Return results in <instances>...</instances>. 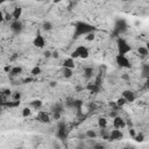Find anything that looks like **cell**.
Returning <instances> with one entry per match:
<instances>
[{
    "instance_id": "obj_33",
    "label": "cell",
    "mask_w": 149,
    "mask_h": 149,
    "mask_svg": "<svg viewBox=\"0 0 149 149\" xmlns=\"http://www.w3.org/2000/svg\"><path fill=\"white\" fill-rule=\"evenodd\" d=\"M13 98H14V100H20V98H21V93H20V92H15V94L13 96Z\"/></svg>"
},
{
    "instance_id": "obj_32",
    "label": "cell",
    "mask_w": 149,
    "mask_h": 149,
    "mask_svg": "<svg viewBox=\"0 0 149 149\" xmlns=\"http://www.w3.org/2000/svg\"><path fill=\"white\" fill-rule=\"evenodd\" d=\"M11 90H3V98H5V97H8V96H11Z\"/></svg>"
},
{
    "instance_id": "obj_17",
    "label": "cell",
    "mask_w": 149,
    "mask_h": 149,
    "mask_svg": "<svg viewBox=\"0 0 149 149\" xmlns=\"http://www.w3.org/2000/svg\"><path fill=\"white\" fill-rule=\"evenodd\" d=\"M84 76L86 79H90L93 76V68L92 67H86L84 68Z\"/></svg>"
},
{
    "instance_id": "obj_24",
    "label": "cell",
    "mask_w": 149,
    "mask_h": 149,
    "mask_svg": "<svg viewBox=\"0 0 149 149\" xmlns=\"http://www.w3.org/2000/svg\"><path fill=\"white\" fill-rule=\"evenodd\" d=\"M138 53H139V54H140V56H142V57H147V56L149 55V51H148L147 47H139Z\"/></svg>"
},
{
    "instance_id": "obj_22",
    "label": "cell",
    "mask_w": 149,
    "mask_h": 149,
    "mask_svg": "<svg viewBox=\"0 0 149 149\" xmlns=\"http://www.w3.org/2000/svg\"><path fill=\"white\" fill-rule=\"evenodd\" d=\"M31 106H32L33 108H35V110H39V108H41V107H42V100H40V99L33 100V101L31 102Z\"/></svg>"
},
{
    "instance_id": "obj_12",
    "label": "cell",
    "mask_w": 149,
    "mask_h": 149,
    "mask_svg": "<svg viewBox=\"0 0 149 149\" xmlns=\"http://www.w3.org/2000/svg\"><path fill=\"white\" fill-rule=\"evenodd\" d=\"M36 119L42 124H49L50 122V116L47 112H39Z\"/></svg>"
},
{
    "instance_id": "obj_34",
    "label": "cell",
    "mask_w": 149,
    "mask_h": 149,
    "mask_svg": "<svg viewBox=\"0 0 149 149\" xmlns=\"http://www.w3.org/2000/svg\"><path fill=\"white\" fill-rule=\"evenodd\" d=\"M129 135H130V136H132V138L134 139V136L136 135V133H135V129H133V128H130V129H129Z\"/></svg>"
},
{
    "instance_id": "obj_4",
    "label": "cell",
    "mask_w": 149,
    "mask_h": 149,
    "mask_svg": "<svg viewBox=\"0 0 149 149\" xmlns=\"http://www.w3.org/2000/svg\"><path fill=\"white\" fill-rule=\"evenodd\" d=\"M70 57H72V58H87L88 57V49L84 46H78L71 53Z\"/></svg>"
},
{
    "instance_id": "obj_46",
    "label": "cell",
    "mask_w": 149,
    "mask_h": 149,
    "mask_svg": "<svg viewBox=\"0 0 149 149\" xmlns=\"http://www.w3.org/2000/svg\"><path fill=\"white\" fill-rule=\"evenodd\" d=\"M1 1V4H4V3H6V1H8V0H0Z\"/></svg>"
},
{
    "instance_id": "obj_37",
    "label": "cell",
    "mask_w": 149,
    "mask_h": 149,
    "mask_svg": "<svg viewBox=\"0 0 149 149\" xmlns=\"http://www.w3.org/2000/svg\"><path fill=\"white\" fill-rule=\"evenodd\" d=\"M110 116H111V118H113V119H114L115 116H118V114H116V111H115V110H113V111L110 113Z\"/></svg>"
},
{
    "instance_id": "obj_15",
    "label": "cell",
    "mask_w": 149,
    "mask_h": 149,
    "mask_svg": "<svg viewBox=\"0 0 149 149\" xmlns=\"http://www.w3.org/2000/svg\"><path fill=\"white\" fill-rule=\"evenodd\" d=\"M12 15H13L14 20H19L21 18V15H22V8L21 7H15V8L13 9Z\"/></svg>"
},
{
    "instance_id": "obj_27",
    "label": "cell",
    "mask_w": 149,
    "mask_h": 149,
    "mask_svg": "<svg viewBox=\"0 0 149 149\" xmlns=\"http://www.w3.org/2000/svg\"><path fill=\"white\" fill-rule=\"evenodd\" d=\"M134 140H135L136 142H143L144 141V135L142 133H139V134H136V135L134 136Z\"/></svg>"
},
{
    "instance_id": "obj_39",
    "label": "cell",
    "mask_w": 149,
    "mask_h": 149,
    "mask_svg": "<svg viewBox=\"0 0 149 149\" xmlns=\"http://www.w3.org/2000/svg\"><path fill=\"white\" fill-rule=\"evenodd\" d=\"M51 57H54V58H57V57H59V56H58V51H53V54H51Z\"/></svg>"
},
{
    "instance_id": "obj_44",
    "label": "cell",
    "mask_w": 149,
    "mask_h": 149,
    "mask_svg": "<svg viewBox=\"0 0 149 149\" xmlns=\"http://www.w3.org/2000/svg\"><path fill=\"white\" fill-rule=\"evenodd\" d=\"M102 147H104L102 144H96V146H94V148H102Z\"/></svg>"
},
{
    "instance_id": "obj_45",
    "label": "cell",
    "mask_w": 149,
    "mask_h": 149,
    "mask_svg": "<svg viewBox=\"0 0 149 149\" xmlns=\"http://www.w3.org/2000/svg\"><path fill=\"white\" fill-rule=\"evenodd\" d=\"M146 47H147V49H148V51H149V42H147V44H146Z\"/></svg>"
},
{
    "instance_id": "obj_10",
    "label": "cell",
    "mask_w": 149,
    "mask_h": 149,
    "mask_svg": "<svg viewBox=\"0 0 149 149\" xmlns=\"http://www.w3.org/2000/svg\"><path fill=\"white\" fill-rule=\"evenodd\" d=\"M124 138V134L120 129H118V128H114L113 130L110 132V140L112 141H118V140H121Z\"/></svg>"
},
{
    "instance_id": "obj_20",
    "label": "cell",
    "mask_w": 149,
    "mask_h": 149,
    "mask_svg": "<svg viewBox=\"0 0 149 149\" xmlns=\"http://www.w3.org/2000/svg\"><path fill=\"white\" fill-rule=\"evenodd\" d=\"M22 72V68L21 67H13L12 70H11V76H18V74H20Z\"/></svg>"
},
{
    "instance_id": "obj_43",
    "label": "cell",
    "mask_w": 149,
    "mask_h": 149,
    "mask_svg": "<svg viewBox=\"0 0 149 149\" xmlns=\"http://www.w3.org/2000/svg\"><path fill=\"white\" fill-rule=\"evenodd\" d=\"M50 86H51V87H55V86H56V83H55V82H51V83H50Z\"/></svg>"
},
{
    "instance_id": "obj_2",
    "label": "cell",
    "mask_w": 149,
    "mask_h": 149,
    "mask_svg": "<svg viewBox=\"0 0 149 149\" xmlns=\"http://www.w3.org/2000/svg\"><path fill=\"white\" fill-rule=\"evenodd\" d=\"M127 28H128V25L126 22L125 19H119L116 20L115 25H114V28H113V35L119 37L121 34H124L126 31H127Z\"/></svg>"
},
{
    "instance_id": "obj_47",
    "label": "cell",
    "mask_w": 149,
    "mask_h": 149,
    "mask_svg": "<svg viewBox=\"0 0 149 149\" xmlns=\"http://www.w3.org/2000/svg\"><path fill=\"white\" fill-rule=\"evenodd\" d=\"M54 1H55V3H58V1H61V0H54Z\"/></svg>"
},
{
    "instance_id": "obj_11",
    "label": "cell",
    "mask_w": 149,
    "mask_h": 149,
    "mask_svg": "<svg viewBox=\"0 0 149 149\" xmlns=\"http://www.w3.org/2000/svg\"><path fill=\"white\" fill-rule=\"evenodd\" d=\"M86 90L90 91L91 93H99V92L101 91V85L97 84L96 82H93V83H88V84L86 85Z\"/></svg>"
},
{
    "instance_id": "obj_21",
    "label": "cell",
    "mask_w": 149,
    "mask_h": 149,
    "mask_svg": "<svg viewBox=\"0 0 149 149\" xmlns=\"http://www.w3.org/2000/svg\"><path fill=\"white\" fill-rule=\"evenodd\" d=\"M98 126H99L100 129L106 128V126H107V119L106 118H99L98 119Z\"/></svg>"
},
{
    "instance_id": "obj_16",
    "label": "cell",
    "mask_w": 149,
    "mask_h": 149,
    "mask_svg": "<svg viewBox=\"0 0 149 149\" xmlns=\"http://www.w3.org/2000/svg\"><path fill=\"white\" fill-rule=\"evenodd\" d=\"M63 110H64V106H63V104H61V102H56L55 105L51 107V112L53 113H62L63 112Z\"/></svg>"
},
{
    "instance_id": "obj_6",
    "label": "cell",
    "mask_w": 149,
    "mask_h": 149,
    "mask_svg": "<svg viewBox=\"0 0 149 149\" xmlns=\"http://www.w3.org/2000/svg\"><path fill=\"white\" fill-rule=\"evenodd\" d=\"M115 62L120 68H125V69H130L132 68V63L128 59V57L126 55L122 54H118L115 57Z\"/></svg>"
},
{
    "instance_id": "obj_14",
    "label": "cell",
    "mask_w": 149,
    "mask_h": 149,
    "mask_svg": "<svg viewBox=\"0 0 149 149\" xmlns=\"http://www.w3.org/2000/svg\"><path fill=\"white\" fill-rule=\"evenodd\" d=\"M62 67L63 68H69V69H74V67H76V64H74V58H72V57L65 58Z\"/></svg>"
},
{
    "instance_id": "obj_18",
    "label": "cell",
    "mask_w": 149,
    "mask_h": 149,
    "mask_svg": "<svg viewBox=\"0 0 149 149\" xmlns=\"http://www.w3.org/2000/svg\"><path fill=\"white\" fill-rule=\"evenodd\" d=\"M20 105V100H13V101H4L3 106H7V107H18Z\"/></svg>"
},
{
    "instance_id": "obj_35",
    "label": "cell",
    "mask_w": 149,
    "mask_h": 149,
    "mask_svg": "<svg viewBox=\"0 0 149 149\" xmlns=\"http://www.w3.org/2000/svg\"><path fill=\"white\" fill-rule=\"evenodd\" d=\"M61 114H62V113H56V112H55V113H53V115H54V119H55V120H58V119L61 118Z\"/></svg>"
},
{
    "instance_id": "obj_13",
    "label": "cell",
    "mask_w": 149,
    "mask_h": 149,
    "mask_svg": "<svg viewBox=\"0 0 149 149\" xmlns=\"http://www.w3.org/2000/svg\"><path fill=\"white\" fill-rule=\"evenodd\" d=\"M122 97L127 100V102H133L134 100H135V93H134L133 91H129V90H125L122 92Z\"/></svg>"
},
{
    "instance_id": "obj_9",
    "label": "cell",
    "mask_w": 149,
    "mask_h": 149,
    "mask_svg": "<svg viewBox=\"0 0 149 149\" xmlns=\"http://www.w3.org/2000/svg\"><path fill=\"white\" fill-rule=\"evenodd\" d=\"M23 29V26L22 23L19 21V20H13L12 23H11V31L14 33V34H20Z\"/></svg>"
},
{
    "instance_id": "obj_48",
    "label": "cell",
    "mask_w": 149,
    "mask_h": 149,
    "mask_svg": "<svg viewBox=\"0 0 149 149\" xmlns=\"http://www.w3.org/2000/svg\"><path fill=\"white\" fill-rule=\"evenodd\" d=\"M148 107H149V105H148Z\"/></svg>"
},
{
    "instance_id": "obj_5",
    "label": "cell",
    "mask_w": 149,
    "mask_h": 149,
    "mask_svg": "<svg viewBox=\"0 0 149 149\" xmlns=\"http://www.w3.org/2000/svg\"><path fill=\"white\" fill-rule=\"evenodd\" d=\"M56 136L59 139V140H67L68 138V127H67V124L63 122V121H59L58 125H57V133H56Z\"/></svg>"
},
{
    "instance_id": "obj_36",
    "label": "cell",
    "mask_w": 149,
    "mask_h": 149,
    "mask_svg": "<svg viewBox=\"0 0 149 149\" xmlns=\"http://www.w3.org/2000/svg\"><path fill=\"white\" fill-rule=\"evenodd\" d=\"M144 88H147V90L149 88V77L146 78V82H144Z\"/></svg>"
},
{
    "instance_id": "obj_31",
    "label": "cell",
    "mask_w": 149,
    "mask_h": 149,
    "mask_svg": "<svg viewBox=\"0 0 149 149\" xmlns=\"http://www.w3.org/2000/svg\"><path fill=\"white\" fill-rule=\"evenodd\" d=\"M94 37H96L94 32H93V33H90V34H87V35H86V40H87V41H93V40H94Z\"/></svg>"
},
{
    "instance_id": "obj_7",
    "label": "cell",
    "mask_w": 149,
    "mask_h": 149,
    "mask_svg": "<svg viewBox=\"0 0 149 149\" xmlns=\"http://www.w3.org/2000/svg\"><path fill=\"white\" fill-rule=\"evenodd\" d=\"M127 126V122H126V120L124 118H121V116H115L114 119H113V127L114 128H118V129H122V128H125Z\"/></svg>"
},
{
    "instance_id": "obj_38",
    "label": "cell",
    "mask_w": 149,
    "mask_h": 149,
    "mask_svg": "<svg viewBox=\"0 0 149 149\" xmlns=\"http://www.w3.org/2000/svg\"><path fill=\"white\" fill-rule=\"evenodd\" d=\"M121 78H122V79H125V80H129V76H128L127 73H124L122 76H121Z\"/></svg>"
},
{
    "instance_id": "obj_28",
    "label": "cell",
    "mask_w": 149,
    "mask_h": 149,
    "mask_svg": "<svg viewBox=\"0 0 149 149\" xmlns=\"http://www.w3.org/2000/svg\"><path fill=\"white\" fill-rule=\"evenodd\" d=\"M41 71H42V70H41V68L36 65V67H34V68L32 69V74H33V76H37V74H40V73H41Z\"/></svg>"
},
{
    "instance_id": "obj_1",
    "label": "cell",
    "mask_w": 149,
    "mask_h": 149,
    "mask_svg": "<svg viewBox=\"0 0 149 149\" xmlns=\"http://www.w3.org/2000/svg\"><path fill=\"white\" fill-rule=\"evenodd\" d=\"M74 33H73V39H78L79 36L87 35L90 33H93L96 31V27L93 25H90L84 21H77L74 23Z\"/></svg>"
},
{
    "instance_id": "obj_8",
    "label": "cell",
    "mask_w": 149,
    "mask_h": 149,
    "mask_svg": "<svg viewBox=\"0 0 149 149\" xmlns=\"http://www.w3.org/2000/svg\"><path fill=\"white\" fill-rule=\"evenodd\" d=\"M33 44H34V47L42 49V48L46 47V40H44V37L41 34H37L33 40Z\"/></svg>"
},
{
    "instance_id": "obj_25",
    "label": "cell",
    "mask_w": 149,
    "mask_h": 149,
    "mask_svg": "<svg viewBox=\"0 0 149 149\" xmlns=\"http://www.w3.org/2000/svg\"><path fill=\"white\" fill-rule=\"evenodd\" d=\"M116 104H118V106L121 108V107H124L126 104H127V100H126L124 97H121V98H119V99L116 100Z\"/></svg>"
},
{
    "instance_id": "obj_41",
    "label": "cell",
    "mask_w": 149,
    "mask_h": 149,
    "mask_svg": "<svg viewBox=\"0 0 149 149\" xmlns=\"http://www.w3.org/2000/svg\"><path fill=\"white\" fill-rule=\"evenodd\" d=\"M51 54H53V53H50V51H46V53H44V56L49 58V57H51Z\"/></svg>"
},
{
    "instance_id": "obj_30",
    "label": "cell",
    "mask_w": 149,
    "mask_h": 149,
    "mask_svg": "<svg viewBox=\"0 0 149 149\" xmlns=\"http://www.w3.org/2000/svg\"><path fill=\"white\" fill-rule=\"evenodd\" d=\"M43 29L44 31H51V28H53V25H51V22H49V21H47V22H44L43 23Z\"/></svg>"
},
{
    "instance_id": "obj_40",
    "label": "cell",
    "mask_w": 149,
    "mask_h": 149,
    "mask_svg": "<svg viewBox=\"0 0 149 149\" xmlns=\"http://www.w3.org/2000/svg\"><path fill=\"white\" fill-rule=\"evenodd\" d=\"M4 70H5L6 72H11V70H12V67H9V65H6Z\"/></svg>"
},
{
    "instance_id": "obj_19",
    "label": "cell",
    "mask_w": 149,
    "mask_h": 149,
    "mask_svg": "<svg viewBox=\"0 0 149 149\" xmlns=\"http://www.w3.org/2000/svg\"><path fill=\"white\" fill-rule=\"evenodd\" d=\"M141 74L144 78L149 77V64H143L141 67Z\"/></svg>"
},
{
    "instance_id": "obj_3",
    "label": "cell",
    "mask_w": 149,
    "mask_h": 149,
    "mask_svg": "<svg viewBox=\"0 0 149 149\" xmlns=\"http://www.w3.org/2000/svg\"><path fill=\"white\" fill-rule=\"evenodd\" d=\"M116 48H118V53L122 55H127L128 53L132 51V47L128 44V42L120 36L116 39Z\"/></svg>"
},
{
    "instance_id": "obj_23",
    "label": "cell",
    "mask_w": 149,
    "mask_h": 149,
    "mask_svg": "<svg viewBox=\"0 0 149 149\" xmlns=\"http://www.w3.org/2000/svg\"><path fill=\"white\" fill-rule=\"evenodd\" d=\"M73 74V69H69V68H63V76L65 78H70Z\"/></svg>"
},
{
    "instance_id": "obj_26",
    "label": "cell",
    "mask_w": 149,
    "mask_h": 149,
    "mask_svg": "<svg viewBox=\"0 0 149 149\" xmlns=\"http://www.w3.org/2000/svg\"><path fill=\"white\" fill-rule=\"evenodd\" d=\"M85 135H86V138H88V139H94V138H97V133H96L94 130H87Z\"/></svg>"
},
{
    "instance_id": "obj_29",
    "label": "cell",
    "mask_w": 149,
    "mask_h": 149,
    "mask_svg": "<svg viewBox=\"0 0 149 149\" xmlns=\"http://www.w3.org/2000/svg\"><path fill=\"white\" fill-rule=\"evenodd\" d=\"M31 114H32V111H31V108H29V107H25L22 110V116L27 118V116H29Z\"/></svg>"
},
{
    "instance_id": "obj_42",
    "label": "cell",
    "mask_w": 149,
    "mask_h": 149,
    "mask_svg": "<svg viewBox=\"0 0 149 149\" xmlns=\"http://www.w3.org/2000/svg\"><path fill=\"white\" fill-rule=\"evenodd\" d=\"M88 108H90V111H92V110H96V105H94V104H91V105L88 106Z\"/></svg>"
}]
</instances>
